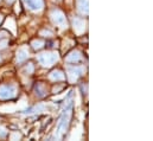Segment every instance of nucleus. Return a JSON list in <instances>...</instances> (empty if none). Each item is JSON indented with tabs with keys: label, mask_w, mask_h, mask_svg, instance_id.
Masks as SVG:
<instances>
[{
	"label": "nucleus",
	"mask_w": 153,
	"mask_h": 141,
	"mask_svg": "<svg viewBox=\"0 0 153 141\" xmlns=\"http://www.w3.org/2000/svg\"><path fill=\"white\" fill-rule=\"evenodd\" d=\"M4 38H5V32H1V33H0V40L4 39Z\"/></svg>",
	"instance_id": "obj_17"
},
{
	"label": "nucleus",
	"mask_w": 153,
	"mask_h": 141,
	"mask_svg": "<svg viewBox=\"0 0 153 141\" xmlns=\"http://www.w3.org/2000/svg\"><path fill=\"white\" fill-rule=\"evenodd\" d=\"M89 5H88V0H77V8L79 11V13L82 14H88V11H89Z\"/></svg>",
	"instance_id": "obj_9"
},
{
	"label": "nucleus",
	"mask_w": 153,
	"mask_h": 141,
	"mask_svg": "<svg viewBox=\"0 0 153 141\" xmlns=\"http://www.w3.org/2000/svg\"><path fill=\"white\" fill-rule=\"evenodd\" d=\"M74 29H75V31H76L77 33L83 32L84 29H85L84 22H83L82 19H79V18H75V19H74Z\"/></svg>",
	"instance_id": "obj_10"
},
{
	"label": "nucleus",
	"mask_w": 153,
	"mask_h": 141,
	"mask_svg": "<svg viewBox=\"0 0 153 141\" xmlns=\"http://www.w3.org/2000/svg\"><path fill=\"white\" fill-rule=\"evenodd\" d=\"M84 72V69L81 67V68H69L68 69V78L70 82H75L79 76H82Z\"/></svg>",
	"instance_id": "obj_6"
},
{
	"label": "nucleus",
	"mask_w": 153,
	"mask_h": 141,
	"mask_svg": "<svg viewBox=\"0 0 153 141\" xmlns=\"http://www.w3.org/2000/svg\"><path fill=\"white\" fill-rule=\"evenodd\" d=\"M51 19H52V22H53L57 26H59V27H62V29L67 27V18H65V14H64L62 11H59V10H53V11L51 12Z\"/></svg>",
	"instance_id": "obj_4"
},
{
	"label": "nucleus",
	"mask_w": 153,
	"mask_h": 141,
	"mask_svg": "<svg viewBox=\"0 0 153 141\" xmlns=\"http://www.w3.org/2000/svg\"><path fill=\"white\" fill-rule=\"evenodd\" d=\"M23 2L26 6V8H29L30 11H33V12H38L44 7L43 0H23Z\"/></svg>",
	"instance_id": "obj_5"
},
{
	"label": "nucleus",
	"mask_w": 153,
	"mask_h": 141,
	"mask_svg": "<svg viewBox=\"0 0 153 141\" xmlns=\"http://www.w3.org/2000/svg\"><path fill=\"white\" fill-rule=\"evenodd\" d=\"M81 59H82L81 53H79L78 51H73V52H70V53L67 56L65 62H67V63H78Z\"/></svg>",
	"instance_id": "obj_7"
},
{
	"label": "nucleus",
	"mask_w": 153,
	"mask_h": 141,
	"mask_svg": "<svg viewBox=\"0 0 153 141\" xmlns=\"http://www.w3.org/2000/svg\"><path fill=\"white\" fill-rule=\"evenodd\" d=\"M35 91H36V95L39 96V97H43V96L46 95V88H45V85L42 84V83H38V84L35 87Z\"/></svg>",
	"instance_id": "obj_12"
},
{
	"label": "nucleus",
	"mask_w": 153,
	"mask_h": 141,
	"mask_svg": "<svg viewBox=\"0 0 153 141\" xmlns=\"http://www.w3.org/2000/svg\"><path fill=\"white\" fill-rule=\"evenodd\" d=\"M33 70H35V67H33V64H32V63H29V64H27V67L25 68V72H26L27 75H31V73L33 72Z\"/></svg>",
	"instance_id": "obj_14"
},
{
	"label": "nucleus",
	"mask_w": 153,
	"mask_h": 141,
	"mask_svg": "<svg viewBox=\"0 0 153 141\" xmlns=\"http://www.w3.org/2000/svg\"><path fill=\"white\" fill-rule=\"evenodd\" d=\"M1 20H2V17H1V16H0V23H1Z\"/></svg>",
	"instance_id": "obj_18"
},
{
	"label": "nucleus",
	"mask_w": 153,
	"mask_h": 141,
	"mask_svg": "<svg viewBox=\"0 0 153 141\" xmlns=\"http://www.w3.org/2000/svg\"><path fill=\"white\" fill-rule=\"evenodd\" d=\"M7 39H5L4 38V40L2 42H0V49H4V47H6V45H7Z\"/></svg>",
	"instance_id": "obj_15"
},
{
	"label": "nucleus",
	"mask_w": 153,
	"mask_h": 141,
	"mask_svg": "<svg viewBox=\"0 0 153 141\" xmlns=\"http://www.w3.org/2000/svg\"><path fill=\"white\" fill-rule=\"evenodd\" d=\"M17 95V87L14 84H2L0 85V99L8 100Z\"/></svg>",
	"instance_id": "obj_3"
},
{
	"label": "nucleus",
	"mask_w": 153,
	"mask_h": 141,
	"mask_svg": "<svg viewBox=\"0 0 153 141\" xmlns=\"http://www.w3.org/2000/svg\"><path fill=\"white\" fill-rule=\"evenodd\" d=\"M70 117H71V108L65 109L61 116V120L58 122V127H57V132H56V137L59 139L63 137V134L67 132L68 127H69V122H70Z\"/></svg>",
	"instance_id": "obj_1"
},
{
	"label": "nucleus",
	"mask_w": 153,
	"mask_h": 141,
	"mask_svg": "<svg viewBox=\"0 0 153 141\" xmlns=\"http://www.w3.org/2000/svg\"><path fill=\"white\" fill-rule=\"evenodd\" d=\"M37 61L43 67H51L58 61V55L56 52H43L37 56Z\"/></svg>",
	"instance_id": "obj_2"
},
{
	"label": "nucleus",
	"mask_w": 153,
	"mask_h": 141,
	"mask_svg": "<svg viewBox=\"0 0 153 141\" xmlns=\"http://www.w3.org/2000/svg\"><path fill=\"white\" fill-rule=\"evenodd\" d=\"M27 57H29V51H27L26 49L22 47V49H19V50L17 51V62H18V63L25 62V61L27 59Z\"/></svg>",
	"instance_id": "obj_8"
},
{
	"label": "nucleus",
	"mask_w": 153,
	"mask_h": 141,
	"mask_svg": "<svg viewBox=\"0 0 153 141\" xmlns=\"http://www.w3.org/2000/svg\"><path fill=\"white\" fill-rule=\"evenodd\" d=\"M6 134H7V132H6L4 128H1V127H0V138H4V137H6Z\"/></svg>",
	"instance_id": "obj_16"
},
{
	"label": "nucleus",
	"mask_w": 153,
	"mask_h": 141,
	"mask_svg": "<svg viewBox=\"0 0 153 141\" xmlns=\"http://www.w3.org/2000/svg\"><path fill=\"white\" fill-rule=\"evenodd\" d=\"M32 46H33V49L39 50L44 46V42L43 40H35V42H32Z\"/></svg>",
	"instance_id": "obj_13"
},
{
	"label": "nucleus",
	"mask_w": 153,
	"mask_h": 141,
	"mask_svg": "<svg viewBox=\"0 0 153 141\" xmlns=\"http://www.w3.org/2000/svg\"><path fill=\"white\" fill-rule=\"evenodd\" d=\"M49 78H50L51 81H56V82H58V81H63L65 77H64V73H63L62 71L53 70L52 72H51V73H50Z\"/></svg>",
	"instance_id": "obj_11"
}]
</instances>
